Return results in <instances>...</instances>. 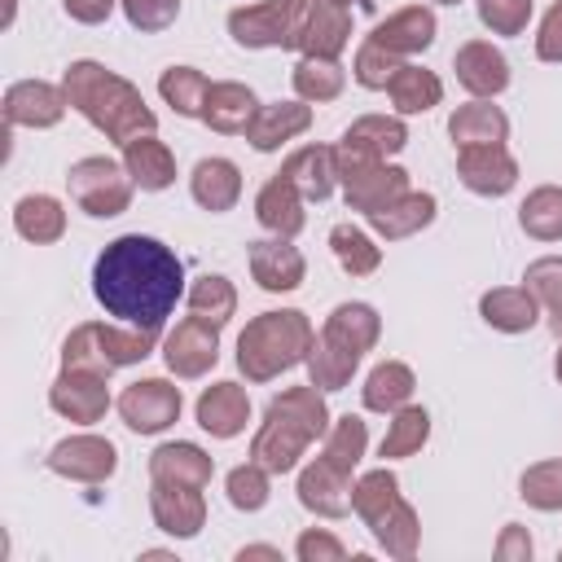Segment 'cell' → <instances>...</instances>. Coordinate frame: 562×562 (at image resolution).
Returning a JSON list of instances; mask_svg holds the SVG:
<instances>
[{
    "instance_id": "obj_21",
    "label": "cell",
    "mask_w": 562,
    "mask_h": 562,
    "mask_svg": "<svg viewBox=\"0 0 562 562\" xmlns=\"http://www.w3.org/2000/svg\"><path fill=\"white\" fill-rule=\"evenodd\" d=\"M193 417L211 439H237L250 422V395H246L241 382H211L198 395Z\"/></svg>"
},
{
    "instance_id": "obj_60",
    "label": "cell",
    "mask_w": 562,
    "mask_h": 562,
    "mask_svg": "<svg viewBox=\"0 0 562 562\" xmlns=\"http://www.w3.org/2000/svg\"><path fill=\"white\" fill-rule=\"evenodd\" d=\"M558 558H562V549H558Z\"/></svg>"
},
{
    "instance_id": "obj_56",
    "label": "cell",
    "mask_w": 562,
    "mask_h": 562,
    "mask_svg": "<svg viewBox=\"0 0 562 562\" xmlns=\"http://www.w3.org/2000/svg\"><path fill=\"white\" fill-rule=\"evenodd\" d=\"M246 558H272V562H281V549H272V544H246V549H237V562H246Z\"/></svg>"
},
{
    "instance_id": "obj_53",
    "label": "cell",
    "mask_w": 562,
    "mask_h": 562,
    "mask_svg": "<svg viewBox=\"0 0 562 562\" xmlns=\"http://www.w3.org/2000/svg\"><path fill=\"white\" fill-rule=\"evenodd\" d=\"M536 57H540V61H562V0H553L549 13L540 18V31H536Z\"/></svg>"
},
{
    "instance_id": "obj_59",
    "label": "cell",
    "mask_w": 562,
    "mask_h": 562,
    "mask_svg": "<svg viewBox=\"0 0 562 562\" xmlns=\"http://www.w3.org/2000/svg\"><path fill=\"white\" fill-rule=\"evenodd\" d=\"M338 4H342V9H347V4H351V0H338Z\"/></svg>"
},
{
    "instance_id": "obj_18",
    "label": "cell",
    "mask_w": 562,
    "mask_h": 562,
    "mask_svg": "<svg viewBox=\"0 0 562 562\" xmlns=\"http://www.w3.org/2000/svg\"><path fill=\"white\" fill-rule=\"evenodd\" d=\"M299 505L316 518H347L351 514V470L334 465L329 457H312L299 470Z\"/></svg>"
},
{
    "instance_id": "obj_7",
    "label": "cell",
    "mask_w": 562,
    "mask_h": 562,
    "mask_svg": "<svg viewBox=\"0 0 562 562\" xmlns=\"http://www.w3.org/2000/svg\"><path fill=\"white\" fill-rule=\"evenodd\" d=\"M334 167H338V184H342L347 206L360 211L364 220L373 211H386L395 198L408 193V171L404 167H391L386 158H373L369 149H360L351 140L334 145Z\"/></svg>"
},
{
    "instance_id": "obj_50",
    "label": "cell",
    "mask_w": 562,
    "mask_h": 562,
    "mask_svg": "<svg viewBox=\"0 0 562 562\" xmlns=\"http://www.w3.org/2000/svg\"><path fill=\"white\" fill-rule=\"evenodd\" d=\"M531 9L536 0H474V13L492 35H522L531 22Z\"/></svg>"
},
{
    "instance_id": "obj_22",
    "label": "cell",
    "mask_w": 562,
    "mask_h": 562,
    "mask_svg": "<svg viewBox=\"0 0 562 562\" xmlns=\"http://www.w3.org/2000/svg\"><path fill=\"white\" fill-rule=\"evenodd\" d=\"M307 127H312V105L294 97V101H268V105H259V114L250 119V127H246L241 136L250 140V149L272 154V149H281L285 140L303 136Z\"/></svg>"
},
{
    "instance_id": "obj_42",
    "label": "cell",
    "mask_w": 562,
    "mask_h": 562,
    "mask_svg": "<svg viewBox=\"0 0 562 562\" xmlns=\"http://www.w3.org/2000/svg\"><path fill=\"white\" fill-rule=\"evenodd\" d=\"M184 299H189V312L193 316H202V321H211V325H228L233 321V312H237V290H233V281L228 277H220V272H202V277H193V285L184 290Z\"/></svg>"
},
{
    "instance_id": "obj_15",
    "label": "cell",
    "mask_w": 562,
    "mask_h": 562,
    "mask_svg": "<svg viewBox=\"0 0 562 562\" xmlns=\"http://www.w3.org/2000/svg\"><path fill=\"white\" fill-rule=\"evenodd\" d=\"M294 0H259L228 13V35L237 48H290Z\"/></svg>"
},
{
    "instance_id": "obj_36",
    "label": "cell",
    "mask_w": 562,
    "mask_h": 562,
    "mask_svg": "<svg viewBox=\"0 0 562 562\" xmlns=\"http://www.w3.org/2000/svg\"><path fill=\"white\" fill-rule=\"evenodd\" d=\"M386 97H391L395 114H426V110H435V105L443 101V83H439L435 70L404 61V66L395 70V79L386 83Z\"/></svg>"
},
{
    "instance_id": "obj_34",
    "label": "cell",
    "mask_w": 562,
    "mask_h": 562,
    "mask_svg": "<svg viewBox=\"0 0 562 562\" xmlns=\"http://www.w3.org/2000/svg\"><path fill=\"white\" fill-rule=\"evenodd\" d=\"M413 391H417L413 369L404 360H382V364L369 369V378L360 386V404L369 413H395V408H404L413 400Z\"/></svg>"
},
{
    "instance_id": "obj_55",
    "label": "cell",
    "mask_w": 562,
    "mask_h": 562,
    "mask_svg": "<svg viewBox=\"0 0 562 562\" xmlns=\"http://www.w3.org/2000/svg\"><path fill=\"white\" fill-rule=\"evenodd\" d=\"M114 4H119V0H61V9H66L75 22H83V26L105 22V18L114 13Z\"/></svg>"
},
{
    "instance_id": "obj_10",
    "label": "cell",
    "mask_w": 562,
    "mask_h": 562,
    "mask_svg": "<svg viewBox=\"0 0 562 562\" xmlns=\"http://www.w3.org/2000/svg\"><path fill=\"white\" fill-rule=\"evenodd\" d=\"M180 408H184L180 386L167 378H140L119 395V417L136 435H162L167 426L180 422Z\"/></svg>"
},
{
    "instance_id": "obj_43",
    "label": "cell",
    "mask_w": 562,
    "mask_h": 562,
    "mask_svg": "<svg viewBox=\"0 0 562 562\" xmlns=\"http://www.w3.org/2000/svg\"><path fill=\"white\" fill-rule=\"evenodd\" d=\"M426 439H430V413L422 408V404H404V408H395L391 413V426H386V435H382V457L386 461H400V457H413V452H422L426 448Z\"/></svg>"
},
{
    "instance_id": "obj_30",
    "label": "cell",
    "mask_w": 562,
    "mask_h": 562,
    "mask_svg": "<svg viewBox=\"0 0 562 562\" xmlns=\"http://www.w3.org/2000/svg\"><path fill=\"white\" fill-rule=\"evenodd\" d=\"M215 474V461L206 448L176 439V443H158L149 452V479H167V483H189V487H206Z\"/></svg>"
},
{
    "instance_id": "obj_39",
    "label": "cell",
    "mask_w": 562,
    "mask_h": 562,
    "mask_svg": "<svg viewBox=\"0 0 562 562\" xmlns=\"http://www.w3.org/2000/svg\"><path fill=\"white\" fill-rule=\"evenodd\" d=\"M206 92H211V79H206L198 66H167V70L158 75V97H162L180 119H202Z\"/></svg>"
},
{
    "instance_id": "obj_54",
    "label": "cell",
    "mask_w": 562,
    "mask_h": 562,
    "mask_svg": "<svg viewBox=\"0 0 562 562\" xmlns=\"http://www.w3.org/2000/svg\"><path fill=\"white\" fill-rule=\"evenodd\" d=\"M531 553H536V544H531L527 527L505 522V531H501V540H496V558H501V562H531Z\"/></svg>"
},
{
    "instance_id": "obj_26",
    "label": "cell",
    "mask_w": 562,
    "mask_h": 562,
    "mask_svg": "<svg viewBox=\"0 0 562 562\" xmlns=\"http://www.w3.org/2000/svg\"><path fill=\"white\" fill-rule=\"evenodd\" d=\"M255 114H259V97H255L246 83H237V79H220V83H211L206 105H202V123H206L211 132H220V136H237V132L250 127Z\"/></svg>"
},
{
    "instance_id": "obj_8",
    "label": "cell",
    "mask_w": 562,
    "mask_h": 562,
    "mask_svg": "<svg viewBox=\"0 0 562 562\" xmlns=\"http://www.w3.org/2000/svg\"><path fill=\"white\" fill-rule=\"evenodd\" d=\"M66 189H70V202L92 215V220H114L132 206V176L123 162L105 158V154H88L79 162H70L66 171Z\"/></svg>"
},
{
    "instance_id": "obj_1",
    "label": "cell",
    "mask_w": 562,
    "mask_h": 562,
    "mask_svg": "<svg viewBox=\"0 0 562 562\" xmlns=\"http://www.w3.org/2000/svg\"><path fill=\"white\" fill-rule=\"evenodd\" d=\"M92 294L114 321L158 334L184 294V263L167 241L123 233L97 255Z\"/></svg>"
},
{
    "instance_id": "obj_25",
    "label": "cell",
    "mask_w": 562,
    "mask_h": 562,
    "mask_svg": "<svg viewBox=\"0 0 562 562\" xmlns=\"http://www.w3.org/2000/svg\"><path fill=\"white\" fill-rule=\"evenodd\" d=\"M303 202H307V198L299 193V184L277 171V176L259 189V198H255V220H259L268 233H277V237H299L303 224H307Z\"/></svg>"
},
{
    "instance_id": "obj_41",
    "label": "cell",
    "mask_w": 562,
    "mask_h": 562,
    "mask_svg": "<svg viewBox=\"0 0 562 562\" xmlns=\"http://www.w3.org/2000/svg\"><path fill=\"white\" fill-rule=\"evenodd\" d=\"M329 250H334V259L347 277H369L382 263V246H373V237L360 224H334L329 228Z\"/></svg>"
},
{
    "instance_id": "obj_58",
    "label": "cell",
    "mask_w": 562,
    "mask_h": 562,
    "mask_svg": "<svg viewBox=\"0 0 562 562\" xmlns=\"http://www.w3.org/2000/svg\"><path fill=\"white\" fill-rule=\"evenodd\" d=\"M435 4H457V0H435Z\"/></svg>"
},
{
    "instance_id": "obj_29",
    "label": "cell",
    "mask_w": 562,
    "mask_h": 562,
    "mask_svg": "<svg viewBox=\"0 0 562 562\" xmlns=\"http://www.w3.org/2000/svg\"><path fill=\"white\" fill-rule=\"evenodd\" d=\"M448 136H452L457 149H465V145H505V136H509V114H505L501 105L474 97V101H465V105L452 110Z\"/></svg>"
},
{
    "instance_id": "obj_32",
    "label": "cell",
    "mask_w": 562,
    "mask_h": 562,
    "mask_svg": "<svg viewBox=\"0 0 562 562\" xmlns=\"http://www.w3.org/2000/svg\"><path fill=\"white\" fill-rule=\"evenodd\" d=\"M281 176H290L299 184V193L307 202H325L338 184V167H334V145H303L281 162Z\"/></svg>"
},
{
    "instance_id": "obj_6",
    "label": "cell",
    "mask_w": 562,
    "mask_h": 562,
    "mask_svg": "<svg viewBox=\"0 0 562 562\" xmlns=\"http://www.w3.org/2000/svg\"><path fill=\"white\" fill-rule=\"evenodd\" d=\"M158 334L154 329H136V325H105V321H83L66 334L61 342V369H92L101 378H110L114 369L140 364L154 351Z\"/></svg>"
},
{
    "instance_id": "obj_45",
    "label": "cell",
    "mask_w": 562,
    "mask_h": 562,
    "mask_svg": "<svg viewBox=\"0 0 562 562\" xmlns=\"http://www.w3.org/2000/svg\"><path fill=\"white\" fill-rule=\"evenodd\" d=\"M321 443H325L321 457H329V461L342 465V470H356L360 457H364V448H369V426H364V417L342 413V417L329 422V430H325Z\"/></svg>"
},
{
    "instance_id": "obj_35",
    "label": "cell",
    "mask_w": 562,
    "mask_h": 562,
    "mask_svg": "<svg viewBox=\"0 0 562 562\" xmlns=\"http://www.w3.org/2000/svg\"><path fill=\"white\" fill-rule=\"evenodd\" d=\"M13 228L35 246H53L66 237V206L53 193H26L13 206Z\"/></svg>"
},
{
    "instance_id": "obj_23",
    "label": "cell",
    "mask_w": 562,
    "mask_h": 562,
    "mask_svg": "<svg viewBox=\"0 0 562 562\" xmlns=\"http://www.w3.org/2000/svg\"><path fill=\"white\" fill-rule=\"evenodd\" d=\"M435 31H439L435 9H426V4H404V9H395L391 18H382V22L369 31V40L382 44V48H391V53H400V57H413V53H426V48L435 44Z\"/></svg>"
},
{
    "instance_id": "obj_44",
    "label": "cell",
    "mask_w": 562,
    "mask_h": 562,
    "mask_svg": "<svg viewBox=\"0 0 562 562\" xmlns=\"http://www.w3.org/2000/svg\"><path fill=\"white\" fill-rule=\"evenodd\" d=\"M522 281H527V290L540 299V307L549 312V329H553V338L562 342V255H540V259H531L527 272H522Z\"/></svg>"
},
{
    "instance_id": "obj_48",
    "label": "cell",
    "mask_w": 562,
    "mask_h": 562,
    "mask_svg": "<svg viewBox=\"0 0 562 562\" xmlns=\"http://www.w3.org/2000/svg\"><path fill=\"white\" fill-rule=\"evenodd\" d=\"M224 492H228V505L241 509V514H259L272 496L268 487V470L259 461H246V465H233L228 479H224Z\"/></svg>"
},
{
    "instance_id": "obj_38",
    "label": "cell",
    "mask_w": 562,
    "mask_h": 562,
    "mask_svg": "<svg viewBox=\"0 0 562 562\" xmlns=\"http://www.w3.org/2000/svg\"><path fill=\"white\" fill-rule=\"evenodd\" d=\"M518 228L536 241H562V184H536L518 206Z\"/></svg>"
},
{
    "instance_id": "obj_19",
    "label": "cell",
    "mask_w": 562,
    "mask_h": 562,
    "mask_svg": "<svg viewBox=\"0 0 562 562\" xmlns=\"http://www.w3.org/2000/svg\"><path fill=\"white\" fill-rule=\"evenodd\" d=\"M452 70H457V83L483 101H492L509 88V57L492 40H465L452 53Z\"/></svg>"
},
{
    "instance_id": "obj_52",
    "label": "cell",
    "mask_w": 562,
    "mask_h": 562,
    "mask_svg": "<svg viewBox=\"0 0 562 562\" xmlns=\"http://www.w3.org/2000/svg\"><path fill=\"white\" fill-rule=\"evenodd\" d=\"M294 553H299V562H342L347 558V544L334 531H325V527H307L299 536Z\"/></svg>"
},
{
    "instance_id": "obj_51",
    "label": "cell",
    "mask_w": 562,
    "mask_h": 562,
    "mask_svg": "<svg viewBox=\"0 0 562 562\" xmlns=\"http://www.w3.org/2000/svg\"><path fill=\"white\" fill-rule=\"evenodd\" d=\"M119 4H123V18H127L140 35L167 31V26L180 18V0H119Z\"/></svg>"
},
{
    "instance_id": "obj_57",
    "label": "cell",
    "mask_w": 562,
    "mask_h": 562,
    "mask_svg": "<svg viewBox=\"0 0 562 562\" xmlns=\"http://www.w3.org/2000/svg\"><path fill=\"white\" fill-rule=\"evenodd\" d=\"M553 378L562 382V347H558V356H553Z\"/></svg>"
},
{
    "instance_id": "obj_11",
    "label": "cell",
    "mask_w": 562,
    "mask_h": 562,
    "mask_svg": "<svg viewBox=\"0 0 562 562\" xmlns=\"http://www.w3.org/2000/svg\"><path fill=\"white\" fill-rule=\"evenodd\" d=\"M162 360H167V369H171L176 378H184V382L211 373L215 360H220V325H211V321H202V316L189 312V316L176 321V329L167 334Z\"/></svg>"
},
{
    "instance_id": "obj_37",
    "label": "cell",
    "mask_w": 562,
    "mask_h": 562,
    "mask_svg": "<svg viewBox=\"0 0 562 562\" xmlns=\"http://www.w3.org/2000/svg\"><path fill=\"white\" fill-rule=\"evenodd\" d=\"M290 83H294V97H299V101L321 105V101L342 97L347 70L338 66V57H299L294 70H290Z\"/></svg>"
},
{
    "instance_id": "obj_16",
    "label": "cell",
    "mask_w": 562,
    "mask_h": 562,
    "mask_svg": "<svg viewBox=\"0 0 562 562\" xmlns=\"http://www.w3.org/2000/svg\"><path fill=\"white\" fill-rule=\"evenodd\" d=\"M48 404H53L57 417H66L75 426H92L110 408V386L92 369H61L48 386Z\"/></svg>"
},
{
    "instance_id": "obj_13",
    "label": "cell",
    "mask_w": 562,
    "mask_h": 562,
    "mask_svg": "<svg viewBox=\"0 0 562 562\" xmlns=\"http://www.w3.org/2000/svg\"><path fill=\"white\" fill-rule=\"evenodd\" d=\"M66 88L61 83H48V79H18L4 88V127H57L61 114H66Z\"/></svg>"
},
{
    "instance_id": "obj_47",
    "label": "cell",
    "mask_w": 562,
    "mask_h": 562,
    "mask_svg": "<svg viewBox=\"0 0 562 562\" xmlns=\"http://www.w3.org/2000/svg\"><path fill=\"white\" fill-rule=\"evenodd\" d=\"M400 66H404L400 53H391V48H382V44H373V40L364 35V44H360L356 57H351V79H356L360 88H369V92H386V83L395 79Z\"/></svg>"
},
{
    "instance_id": "obj_5",
    "label": "cell",
    "mask_w": 562,
    "mask_h": 562,
    "mask_svg": "<svg viewBox=\"0 0 562 562\" xmlns=\"http://www.w3.org/2000/svg\"><path fill=\"white\" fill-rule=\"evenodd\" d=\"M312 342H316V329H312L307 312H299V307L259 312L237 334V369L246 382H272L277 373L303 364Z\"/></svg>"
},
{
    "instance_id": "obj_24",
    "label": "cell",
    "mask_w": 562,
    "mask_h": 562,
    "mask_svg": "<svg viewBox=\"0 0 562 562\" xmlns=\"http://www.w3.org/2000/svg\"><path fill=\"white\" fill-rule=\"evenodd\" d=\"M189 193H193V202H198L202 211L224 215V211H233L237 198H241V167H237L233 158H220V154L198 158L193 171H189Z\"/></svg>"
},
{
    "instance_id": "obj_20",
    "label": "cell",
    "mask_w": 562,
    "mask_h": 562,
    "mask_svg": "<svg viewBox=\"0 0 562 562\" xmlns=\"http://www.w3.org/2000/svg\"><path fill=\"white\" fill-rule=\"evenodd\" d=\"M457 176L479 198H505L518 184V162L505 145H465L457 154Z\"/></svg>"
},
{
    "instance_id": "obj_33",
    "label": "cell",
    "mask_w": 562,
    "mask_h": 562,
    "mask_svg": "<svg viewBox=\"0 0 562 562\" xmlns=\"http://www.w3.org/2000/svg\"><path fill=\"white\" fill-rule=\"evenodd\" d=\"M435 215H439L435 193H413V189H408V193L395 198L386 211H373V215H369V228H373L378 237H386V241H404V237L430 228Z\"/></svg>"
},
{
    "instance_id": "obj_46",
    "label": "cell",
    "mask_w": 562,
    "mask_h": 562,
    "mask_svg": "<svg viewBox=\"0 0 562 562\" xmlns=\"http://www.w3.org/2000/svg\"><path fill=\"white\" fill-rule=\"evenodd\" d=\"M518 496H522L531 509H540V514L562 509V457L527 465L522 479H518Z\"/></svg>"
},
{
    "instance_id": "obj_4",
    "label": "cell",
    "mask_w": 562,
    "mask_h": 562,
    "mask_svg": "<svg viewBox=\"0 0 562 562\" xmlns=\"http://www.w3.org/2000/svg\"><path fill=\"white\" fill-rule=\"evenodd\" d=\"M378 338H382V316H378L373 303H360V299L338 303L325 316V325H321V334H316V342L303 360L307 382H316L321 391H342L351 382V373L360 369L364 351H373Z\"/></svg>"
},
{
    "instance_id": "obj_14",
    "label": "cell",
    "mask_w": 562,
    "mask_h": 562,
    "mask_svg": "<svg viewBox=\"0 0 562 562\" xmlns=\"http://www.w3.org/2000/svg\"><path fill=\"white\" fill-rule=\"evenodd\" d=\"M149 514H154L158 531H167L176 540H193L206 527V496H202V487H189V483L149 479Z\"/></svg>"
},
{
    "instance_id": "obj_9",
    "label": "cell",
    "mask_w": 562,
    "mask_h": 562,
    "mask_svg": "<svg viewBox=\"0 0 562 562\" xmlns=\"http://www.w3.org/2000/svg\"><path fill=\"white\" fill-rule=\"evenodd\" d=\"M351 44V13L338 0H294L290 48L303 57H338Z\"/></svg>"
},
{
    "instance_id": "obj_12",
    "label": "cell",
    "mask_w": 562,
    "mask_h": 562,
    "mask_svg": "<svg viewBox=\"0 0 562 562\" xmlns=\"http://www.w3.org/2000/svg\"><path fill=\"white\" fill-rule=\"evenodd\" d=\"M44 465L70 483H105L119 470V448L101 435H70L48 448Z\"/></svg>"
},
{
    "instance_id": "obj_3",
    "label": "cell",
    "mask_w": 562,
    "mask_h": 562,
    "mask_svg": "<svg viewBox=\"0 0 562 562\" xmlns=\"http://www.w3.org/2000/svg\"><path fill=\"white\" fill-rule=\"evenodd\" d=\"M329 422L334 417H329L325 391L316 382L285 386L263 408V422H259V430L250 439V461H259L268 474H290V470H299V457L316 439H325Z\"/></svg>"
},
{
    "instance_id": "obj_49",
    "label": "cell",
    "mask_w": 562,
    "mask_h": 562,
    "mask_svg": "<svg viewBox=\"0 0 562 562\" xmlns=\"http://www.w3.org/2000/svg\"><path fill=\"white\" fill-rule=\"evenodd\" d=\"M400 496V479L382 465V470H369V474H360L356 483H351V514L356 518H373L382 505H391Z\"/></svg>"
},
{
    "instance_id": "obj_2",
    "label": "cell",
    "mask_w": 562,
    "mask_h": 562,
    "mask_svg": "<svg viewBox=\"0 0 562 562\" xmlns=\"http://www.w3.org/2000/svg\"><path fill=\"white\" fill-rule=\"evenodd\" d=\"M61 88H66L70 110H79L114 145H127V140L149 136L158 127V114L145 105L140 88L132 79L114 75L110 66L92 61V57L70 61L66 75H61Z\"/></svg>"
},
{
    "instance_id": "obj_40",
    "label": "cell",
    "mask_w": 562,
    "mask_h": 562,
    "mask_svg": "<svg viewBox=\"0 0 562 562\" xmlns=\"http://www.w3.org/2000/svg\"><path fill=\"white\" fill-rule=\"evenodd\" d=\"M342 140L369 149L373 158H391V154H400V149L408 145V127H404L400 114H360V119L342 132Z\"/></svg>"
},
{
    "instance_id": "obj_17",
    "label": "cell",
    "mask_w": 562,
    "mask_h": 562,
    "mask_svg": "<svg viewBox=\"0 0 562 562\" xmlns=\"http://www.w3.org/2000/svg\"><path fill=\"white\" fill-rule=\"evenodd\" d=\"M246 263H250V277L259 290L268 294H290L303 285L307 277V259L299 246H290V237H259L246 246Z\"/></svg>"
},
{
    "instance_id": "obj_27",
    "label": "cell",
    "mask_w": 562,
    "mask_h": 562,
    "mask_svg": "<svg viewBox=\"0 0 562 562\" xmlns=\"http://www.w3.org/2000/svg\"><path fill=\"white\" fill-rule=\"evenodd\" d=\"M123 167H127V176L140 193H162V189L176 184V154L154 132L123 145Z\"/></svg>"
},
{
    "instance_id": "obj_28",
    "label": "cell",
    "mask_w": 562,
    "mask_h": 562,
    "mask_svg": "<svg viewBox=\"0 0 562 562\" xmlns=\"http://www.w3.org/2000/svg\"><path fill=\"white\" fill-rule=\"evenodd\" d=\"M479 316L496 334H527L540 321V299L527 285H496L479 299Z\"/></svg>"
},
{
    "instance_id": "obj_31",
    "label": "cell",
    "mask_w": 562,
    "mask_h": 562,
    "mask_svg": "<svg viewBox=\"0 0 562 562\" xmlns=\"http://www.w3.org/2000/svg\"><path fill=\"white\" fill-rule=\"evenodd\" d=\"M364 527L373 531V540L395 558V562H408L417 553V540H422V522H417V509L395 496L391 505H382L373 518H364Z\"/></svg>"
}]
</instances>
